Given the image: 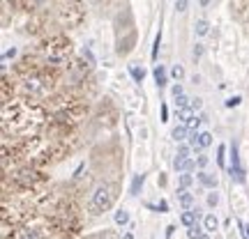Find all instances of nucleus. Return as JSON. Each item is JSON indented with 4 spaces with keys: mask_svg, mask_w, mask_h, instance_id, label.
<instances>
[{
    "mask_svg": "<svg viewBox=\"0 0 249 239\" xmlns=\"http://www.w3.org/2000/svg\"><path fill=\"white\" fill-rule=\"evenodd\" d=\"M113 203V193H111V186L108 184H99L95 191H92V198H90V214H102L107 212Z\"/></svg>",
    "mask_w": 249,
    "mask_h": 239,
    "instance_id": "nucleus-1",
    "label": "nucleus"
},
{
    "mask_svg": "<svg viewBox=\"0 0 249 239\" xmlns=\"http://www.w3.org/2000/svg\"><path fill=\"white\" fill-rule=\"evenodd\" d=\"M194 166H196V161L189 159V157H176V161H173V168L178 170V173H189Z\"/></svg>",
    "mask_w": 249,
    "mask_h": 239,
    "instance_id": "nucleus-2",
    "label": "nucleus"
},
{
    "mask_svg": "<svg viewBox=\"0 0 249 239\" xmlns=\"http://www.w3.org/2000/svg\"><path fill=\"white\" fill-rule=\"evenodd\" d=\"M178 200H180V205H182L185 209H192V205H194V195L189 193V189H180Z\"/></svg>",
    "mask_w": 249,
    "mask_h": 239,
    "instance_id": "nucleus-3",
    "label": "nucleus"
},
{
    "mask_svg": "<svg viewBox=\"0 0 249 239\" xmlns=\"http://www.w3.org/2000/svg\"><path fill=\"white\" fill-rule=\"evenodd\" d=\"M203 228L208 232H214L217 228H219V221H217V216H214V214H208V216L203 219Z\"/></svg>",
    "mask_w": 249,
    "mask_h": 239,
    "instance_id": "nucleus-4",
    "label": "nucleus"
},
{
    "mask_svg": "<svg viewBox=\"0 0 249 239\" xmlns=\"http://www.w3.org/2000/svg\"><path fill=\"white\" fill-rule=\"evenodd\" d=\"M171 136L176 138V141H185L187 136H189V131H187V124H178V127H173V131H171Z\"/></svg>",
    "mask_w": 249,
    "mask_h": 239,
    "instance_id": "nucleus-5",
    "label": "nucleus"
},
{
    "mask_svg": "<svg viewBox=\"0 0 249 239\" xmlns=\"http://www.w3.org/2000/svg\"><path fill=\"white\" fill-rule=\"evenodd\" d=\"M178 117H180V124H187V127H189L196 115H194V111H192V108H182V111H178Z\"/></svg>",
    "mask_w": 249,
    "mask_h": 239,
    "instance_id": "nucleus-6",
    "label": "nucleus"
},
{
    "mask_svg": "<svg viewBox=\"0 0 249 239\" xmlns=\"http://www.w3.org/2000/svg\"><path fill=\"white\" fill-rule=\"evenodd\" d=\"M198 179H201V184L208 186V189H214V186H217V179H214L210 173H205V170H201V173H198Z\"/></svg>",
    "mask_w": 249,
    "mask_h": 239,
    "instance_id": "nucleus-7",
    "label": "nucleus"
},
{
    "mask_svg": "<svg viewBox=\"0 0 249 239\" xmlns=\"http://www.w3.org/2000/svg\"><path fill=\"white\" fill-rule=\"evenodd\" d=\"M180 221H182V225H187V228L196 225V212H192V209H185V212H182V216H180Z\"/></svg>",
    "mask_w": 249,
    "mask_h": 239,
    "instance_id": "nucleus-8",
    "label": "nucleus"
},
{
    "mask_svg": "<svg viewBox=\"0 0 249 239\" xmlns=\"http://www.w3.org/2000/svg\"><path fill=\"white\" fill-rule=\"evenodd\" d=\"M155 80H157V88H164V85H166V69H164L161 64L155 67Z\"/></svg>",
    "mask_w": 249,
    "mask_h": 239,
    "instance_id": "nucleus-9",
    "label": "nucleus"
},
{
    "mask_svg": "<svg viewBox=\"0 0 249 239\" xmlns=\"http://www.w3.org/2000/svg\"><path fill=\"white\" fill-rule=\"evenodd\" d=\"M194 30H196V35H208V32H210V23H208V21H205V18H198V21H196V26H194Z\"/></svg>",
    "mask_w": 249,
    "mask_h": 239,
    "instance_id": "nucleus-10",
    "label": "nucleus"
},
{
    "mask_svg": "<svg viewBox=\"0 0 249 239\" xmlns=\"http://www.w3.org/2000/svg\"><path fill=\"white\" fill-rule=\"evenodd\" d=\"M198 141H201V150H205V147H210V145H213V133H210V131L198 133Z\"/></svg>",
    "mask_w": 249,
    "mask_h": 239,
    "instance_id": "nucleus-11",
    "label": "nucleus"
},
{
    "mask_svg": "<svg viewBox=\"0 0 249 239\" xmlns=\"http://www.w3.org/2000/svg\"><path fill=\"white\" fill-rule=\"evenodd\" d=\"M116 223H118V225L129 223V212H127V209H118V212H116Z\"/></svg>",
    "mask_w": 249,
    "mask_h": 239,
    "instance_id": "nucleus-12",
    "label": "nucleus"
},
{
    "mask_svg": "<svg viewBox=\"0 0 249 239\" xmlns=\"http://www.w3.org/2000/svg\"><path fill=\"white\" fill-rule=\"evenodd\" d=\"M187 141H189V145H192L194 150H201V141H198V131H189V136H187Z\"/></svg>",
    "mask_w": 249,
    "mask_h": 239,
    "instance_id": "nucleus-13",
    "label": "nucleus"
},
{
    "mask_svg": "<svg viewBox=\"0 0 249 239\" xmlns=\"http://www.w3.org/2000/svg\"><path fill=\"white\" fill-rule=\"evenodd\" d=\"M192 182H194V177L189 173H180V189H189Z\"/></svg>",
    "mask_w": 249,
    "mask_h": 239,
    "instance_id": "nucleus-14",
    "label": "nucleus"
},
{
    "mask_svg": "<svg viewBox=\"0 0 249 239\" xmlns=\"http://www.w3.org/2000/svg\"><path fill=\"white\" fill-rule=\"evenodd\" d=\"M176 106L182 111V108H192V99H187L185 95H180V97H176Z\"/></svg>",
    "mask_w": 249,
    "mask_h": 239,
    "instance_id": "nucleus-15",
    "label": "nucleus"
},
{
    "mask_svg": "<svg viewBox=\"0 0 249 239\" xmlns=\"http://www.w3.org/2000/svg\"><path fill=\"white\" fill-rule=\"evenodd\" d=\"M143 175H136V177H134V182H132V195H139V189H141L143 186Z\"/></svg>",
    "mask_w": 249,
    "mask_h": 239,
    "instance_id": "nucleus-16",
    "label": "nucleus"
},
{
    "mask_svg": "<svg viewBox=\"0 0 249 239\" xmlns=\"http://www.w3.org/2000/svg\"><path fill=\"white\" fill-rule=\"evenodd\" d=\"M201 235H203V232H201V228H198V225H192V228L187 230V237H189V239H201Z\"/></svg>",
    "mask_w": 249,
    "mask_h": 239,
    "instance_id": "nucleus-17",
    "label": "nucleus"
},
{
    "mask_svg": "<svg viewBox=\"0 0 249 239\" xmlns=\"http://www.w3.org/2000/svg\"><path fill=\"white\" fill-rule=\"evenodd\" d=\"M196 166H198V168H205V166H208V163H210V159H208V154H198V157H196Z\"/></svg>",
    "mask_w": 249,
    "mask_h": 239,
    "instance_id": "nucleus-18",
    "label": "nucleus"
},
{
    "mask_svg": "<svg viewBox=\"0 0 249 239\" xmlns=\"http://www.w3.org/2000/svg\"><path fill=\"white\" fill-rule=\"evenodd\" d=\"M171 74H173V79H182V76H185V69H182V67H180V64H176V67H173V69H171Z\"/></svg>",
    "mask_w": 249,
    "mask_h": 239,
    "instance_id": "nucleus-19",
    "label": "nucleus"
},
{
    "mask_svg": "<svg viewBox=\"0 0 249 239\" xmlns=\"http://www.w3.org/2000/svg\"><path fill=\"white\" fill-rule=\"evenodd\" d=\"M160 42H161V32L155 37V46H152V60L157 58V51H160Z\"/></svg>",
    "mask_w": 249,
    "mask_h": 239,
    "instance_id": "nucleus-20",
    "label": "nucleus"
},
{
    "mask_svg": "<svg viewBox=\"0 0 249 239\" xmlns=\"http://www.w3.org/2000/svg\"><path fill=\"white\" fill-rule=\"evenodd\" d=\"M240 101H242L240 97H231L229 101H226V106H229V108H235V106H240Z\"/></svg>",
    "mask_w": 249,
    "mask_h": 239,
    "instance_id": "nucleus-21",
    "label": "nucleus"
},
{
    "mask_svg": "<svg viewBox=\"0 0 249 239\" xmlns=\"http://www.w3.org/2000/svg\"><path fill=\"white\" fill-rule=\"evenodd\" d=\"M224 152H226V147L219 145V150H217V161H219V166H224Z\"/></svg>",
    "mask_w": 249,
    "mask_h": 239,
    "instance_id": "nucleus-22",
    "label": "nucleus"
},
{
    "mask_svg": "<svg viewBox=\"0 0 249 239\" xmlns=\"http://www.w3.org/2000/svg\"><path fill=\"white\" fill-rule=\"evenodd\" d=\"M217 203H219V195H217V193H210V195H208V205H210V207H214Z\"/></svg>",
    "mask_w": 249,
    "mask_h": 239,
    "instance_id": "nucleus-23",
    "label": "nucleus"
},
{
    "mask_svg": "<svg viewBox=\"0 0 249 239\" xmlns=\"http://www.w3.org/2000/svg\"><path fill=\"white\" fill-rule=\"evenodd\" d=\"M132 76L139 80V83H141V80H143V69H136V67H134V69H132Z\"/></svg>",
    "mask_w": 249,
    "mask_h": 239,
    "instance_id": "nucleus-24",
    "label": "nucleus"
},
{
    "mask_svg": "<svg viewBox=\"0 0 249 239\" xmlns=\"http://www.w3.org/2000/svg\"><path fill=\"white\" fill-rule=\"evenodd\" d=\"M176 9H178V12H185V9H187V0H176Z\"/></svg>",
    "mask_w": 249,
    "mask_h": 239,
    "instance_id": "nucleus-25",
    "label": "nucleus"
},
{
    "mask_svg": "<svg viewBox=\"0 0 249 239\" xmlns=\"http://www.w3.org/2000/svg\"><path fill=\"white\" fill-rule=\"evenodd\" d=\"M240 230H242V235H245V239H249V225L247 223H240Z\"/></svg>",
    "mask_w": 249,
    "mask_h": 239,
    "instance_id": "nucleus-26",
    "label": "nucleus"
},
{
    "mask_svg": "<svg viewBox=\"0 0 249 239\" xmlns=\"http://www.w3.org/2000/svg\"><path fill=\"white\" fill-rule=\"evenodd\" d=\"M171 92H173V97H180V95H182V85H173Z\"/></svg>",
    "mask_w": 249,
    "mask_h": 239,
    "instance_id": "nucleus-27",
    "label": "nucleus"
},
{
    "mask_svg": "<svg viewBox=\"0 0 249 239\" xmlns=\"http://www.w3.org/2000/svg\"><path fill=\"white\" fill-rule=\"evenodd\" d=\"M201 55H203V46L196 44V46H194V58H201Z\"/></svg>",
    "mask_w": 249,
    "mask_h": 239,
    "instance_id": "nucleus-28",
    "label": "nucleus"
},
{
    "mask_svg": "<svg viewBox=\"0 0 249 239\" xmlns=\"http://www.w3.org/2000/svg\"><path fill=\"white\" fill-rule=\"evenodd\" d=\"M187 154H189V147H187V145H182V147L178 150V157H187Z\"/></svg>",
    "mask_w": 249,
    "mask_h": 239,
    "instance_id": "nucleus-29",
    "label": "nucleus"
},
{
    "mask_svg": "<svg viewBox=\"0 0 249 239\" xmlns=\"http://www.w3.org/2000/svg\"><path fill=\"white\" fill-rule=\"evenodd\" d=\"M161 120H164V122L169 120V108L166 106H161Z\"/></svg>",
    "mask_w": 249,
    "mask_h": 239,
    "instance_id": "nucleus-30",
    "label": "nucleus"
},
{
    "mask_svg": "<svg viewBox=\"0 0 249 239\" xmlns=\"http://www.w3.org/2000/svg\"><path fill=\"white\" fill-rule=\"evenodd\" d=\"M173 232H176V225H169V228H166V237H173Z\"/></svg>",
    "mask_w": 249,
    "mask_h": 239,
    "instance_id": "nucleus-31",
    "label": "nucleus"
},
{
    "mask_svg": "<svg viewBox=\"0 0 249 239\" xmlns=\"http://www.w3.org/2000/svg\"><path fill=\"white\" fill-rule=\"evenodd\" d=\"M17 55V48H9V51H5V58H14Z\"/></svg>",
    "mask_w": 249,
    "mask_h": 239,
    "instance_id": "nucleus-32",
    "label": "nucleus"
},
{
    "mask_svg": "<svg viewBox=\"0 0 249 239\" xmlns=\"http://www.w3.org/2000/svg\"><path fill=\"white\" fill-rule=\"evenodd\" d=\"M157 209H161V212H166V209H169V205H166V200H161V203H160V207H157Z\"/></svg>",
    "mask_w": 249,
    "mask_h": 239,
    "instance_id": "nucleus-33",
    "label": "nucleus"
},
{
    "mask_svg": "<svg viewBox=\"0 0 249 239\" xmlns=\"http://www.w3.org/2000/svg\"><path fill=\"white\" fill-rule=\"evenodd\" d=\"M201 106V99H192V108H198Z\"/></svg>",
    "mask_w": 249,
    "mask_h": 239,
    "instance_id": "nucleus-34",
    "label": "nucleus"
},
{
    "mask_svg": "<svg viewBox=\"0 0 249 239\" xmlns=\"http://www.w3.org/2000/svg\"><path fill=\"white\" fill-rule=\"evenodd\" d=\"M124 239H134V237H132V235H129V232H127V235H124Z\"/></svg>",
    "mask_w": 249,
    "mask_h": 239,
    "instance_id": "nucleus-35",
    "label": "nucleus"
},
{
    "mask_svg": "<svg viewBox=\"0 0 249 239\" xmlns=\"http://www.w3.org/2000/svg\"><path fill=\"white\" fill-rule=\"evenodd\" d=\"M208 2H210V0H201V5H208Z\"/></svg>",
    "mask_w": 249,
    "mask_h": 239,
    "instance_id": "nucleus-36",
    "label": "nucleus"
},
{
    "mask_svg": "<svg viewBox=\"0 0 249 239\" xmlns=\"http://www.w3.org/2000/svg\"><path fill=\"white\" fill-rule=\"evenodd\" d=\"M201 239H210V237H208V235H201Z\"/></svg>",
    "mask_w": 249,
    "mask_h": 239,
    "instance_id": "nucleus-37",
    "label": "nucleus"
}]
</instances>
